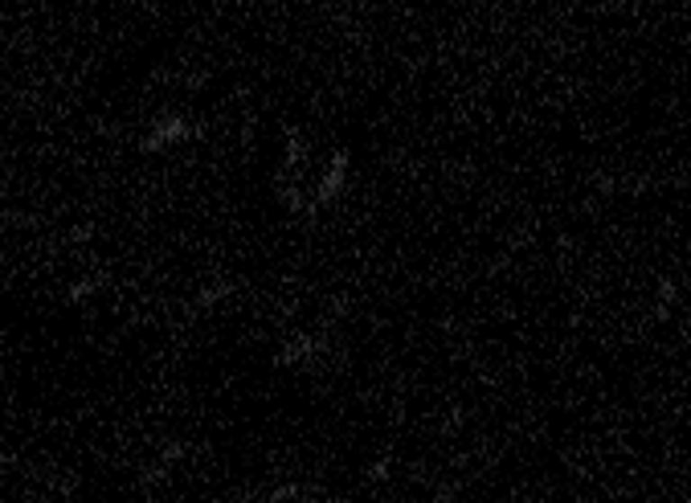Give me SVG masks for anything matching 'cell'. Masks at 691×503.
Returning a JSON list of instances; mask_svg holds the SVG:
<instances>
[{"label":"cell","instance_id":"3957f363","mask_svg":"<svg viewBox=\"0 0 691 503\" xmlns=\"http://www.w3.org/2000/svg\"><path fill=\"white\" fill-rule=\"evenodd\" d=\"M675 295H679V291H675V283H671V279H663V283H659V299H655V316H659V319L671 316Z\"/></svg>","mask_w":691,"mask_h":503},{"label":"cell","instance_id":"277c9868","mask_svg":"<svg viewBox=\"0 0 691 503\" xmlns=\"http://www.w3.org/2000/svg\"><path fill=\"white\" fill-rule=\"evenodd\" d=\"M95 287H98L95 279H82V283H74V287H70V299H74V303L86 299V295H95Z\"/></svg>","mask_w":691,"mask_h":503},{"label":"cell","instance_id":"7a4b0ae2","mask_svg":"<svg viewBox=\"0 0 691 503\" xmlns=\"http://www.w3.org/2000/svg\"><path fill=\"white\" fill-rule=\"evenodd\" d=\"M193 135V127H188V119H180V115H168V119H159L156 127H151V135L143 140V148L148 151H159V148H168V143H180V140H188Z\"/></svg>","mask_w":691,"mask_h":503},{"label":"cell","instance_id":"6da1fadb","mask_svg":"<svg viewBox=\"0 0 691 503\" xmlns=\"http://www.w3.org/2000/svg\"><path fill=\"white\" fill-rule=\"evenodd\" d=\"M344 185H348V151H336V156H332V164L323 168V177H319L315 193H311V209L332 205L340 193H344Z\"/></svg>","mask_w":691,"mask_h":503}]
</instances>
